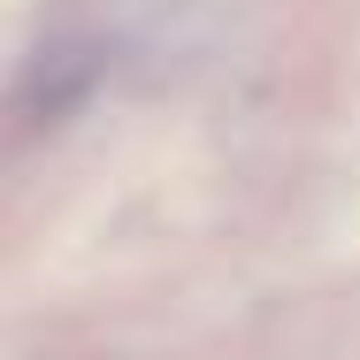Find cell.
Masks as SVG:
<instances>
[{
	"mask_svg": "<svg viewBox=\"0 0 360 360\" xmlns=\"http://www.w3.org/2000/svg\"><path fill=\"white\" fill-rule=\"evenodd\" d=\"M92 84H100V39H54V46H39L31 70H23V84H15V115H23V131L62 123Z\"/></svg>",
	"mask_w": 360,
	"mask_h": 360,
	"instance_id": "obj_1",
	"label": "cell"
}]
</instances>
